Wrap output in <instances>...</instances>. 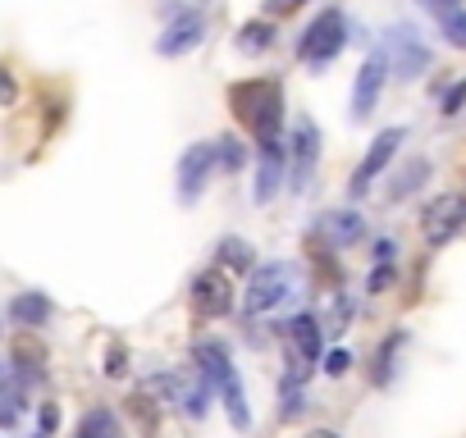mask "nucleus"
<instances>
[{"label":"nucleus","instance_id":"obj_7","mask_svg":"<svg viewBox=\"0 0 466 438\" xmlns=\"http://www.w3.org/2000/svg\"><path fill=\"white\" fill-rule=\"evenodd\" d=\"M284 142H289V187L293 192H307L311 187V174H316V160H320V133L302 114V119H293V133Z\"/></svg>","mask_w":466,"mask_h":438},{"label":"nucleus","instance_id":"obj_8","mask_svg":"<svg viewBox=\"0 0 466 438\" xmlns=\"http://www.w3.org/2000/svg\"><path fill=\"white\" fill-rule=\"evenodd\" d=\"M402 137H407V128H384V133H375V142L366 146L361 164H357V169H352V178H348V192H352V196H366V192L375 187V178L393 164V155H398Z\"/></svg>","mask_w":466,"mask_h":438},{"label":"nucleus","instance_id":"obj_2","mask_svg":"<svg viewBox=\"0 0 466 438\" xmlns=\"http://www.w3.org/2000/svg\"><path fill=\"white\" fill-rule=\"evenodd\" d=\"M233 101V114L248 124V133H257V142H275L279 128H284V87L270 83V78H252V83H238L228 92Z\"/></svg>","mask_w":466,"mask_h":438},{"label":"nucleus","instance_id":"obj_24","mask_svg":"<svg viewBox=\"0 0 466 438\" xmlns=\"http://www.w3.org/2000/svg\"><path fill=\"white\" fill-rule=\"evenodd\" d=\"M270 42H275V28H270L266 19H257V24H243V28H238V51H248V55L270 51Z\"/></svg>","mask_w":466,"mask_h":438},{"label":"nucleus","instance_id":"obj_16","mask_svg":"<svg viewBox=\"0 0 466 438\" xmlns=\"http://www.w3.org/2000/svg\"><path fill=\"white\" fill-rule=\"evenodd\" d=\"M316 234L329 243V247H357L366 238V219L357 210H325L316 219Z\"/></svg>","mask_w":466,"mask_h":438},{"label":"nucleus","instance_id":"obj_32","mask_svg":"<svg viewBox=\"0 0 466 438\" xmlns=\"http://www.w3.org/2000/svg\"><path fill=\"white\" fill-rule=\"evenodd\" d=\"M56 424H60V411L46 402V406H42V415H37V438H51V433H56Z\"/></svg>","mask_w":466,"mask_h":438},{"label":"nucleus","instance_id":"obj_20","mask_svg":"<svg viewBox=\"0 0 466 438\" xmlns=\"http://www.w3.org/2000/svg\"><path fill=\"white\" fill-rule=\"evenodd\" d=\"M402 343H407V329H398V333H389V338L380 343V352H375V370H370V383H375V388H389V379H393V365H398V352H402Z\"/></svg>","mask_w":466,"mask_h":438},{"label":"nucleus","instance_id":"obj_15","mask_svg":"<svg viewBox=\"0 0 466 438\" xmlns=\"http://www.w3.org/2000/svg\"><path fill=\"white\" fill-rule=\"evenodd\" d=\"M201 37H206V19L201 15H192V10H183L165 33H160V42H156V51L165 55V60H174V55H187V51H197L201 46Z\"/></svg>","mask_w":466,"mask_h":438},{"label":"nucleus","instance_id":"obj_1","mask_svg":"<svg viewBox=\"0 0 466 438\" xmlns=\"http://www.w3.org/2000/svg\"><path fill=\"white\" fill-rule=\"evenodd\" d=\"M192 361H197L201 379L210 383V393L224 402V411H228V424L238 429V433H243V429H252L248 393H243V383H238V370H233V361H228L224 343H215V338L197 343V347H192Z\"/></svg>","mask_w":466,"mask_h":438},{"label":"nucleus","instance_id":"obj_5","mask_svg":"<svg viewBox=\"0 0 466 438\" xmlns=\"http://www.w3.org/2000/svg\"><path fill=\"white\" fill-rule=\"evenodd\" d=\"M147 388H151V393H165V406H178L187 420H201V415H206V402L215 397V393H210V383L201 379V370H197V365H192V370L160 374V379H151Z\"/></svg>","mask_w":466,"mask_h":438},{"label":"nucleus","instance_id":"obj_4","mask_svg":"<svg viewBox=\"0 0 466 438\" xmlns=\"http://www.w3.org/2000/svg\"><path fill=\"white\" fill-rule=\"evenodd\" d=\"M348 46V19H343V10H320V19L302 33V42H298V55H302V65H311V69H325L339 51Z\"/></svg>","mask_w":466,"mask_h":438},{"label":"nucleus","instance_id":"obj_30","mask_svg":"<svg viewBox=\"0 0 466 438\" xmlns=\"http://www.w3.org/2000/svg\"><path fill=\"white\" fill-rule=\"evenodd\" d=\"M19 101V83L10 74V65H0V105H15Z\"/></svg>","mask_w":466,"mask_h":438},{"label":"nucleus","instance_id":"obj_35","mask_svg":"<svg viewBox=\"0 0 466 438\" xmlns=\"http://www.w3.org/2000/svg\"><path fill=\"white\" fill-rule=\"evenodd\" d=\"M393 256H398V247H393L389 238H380V243H375V265H393Z\"/></svg>","mask_w":466,"mask_h":438},{"label":"nucleus","instance_id":"obj_28","mask_svg":"<svg viewBox=\"0 0 466 438\" xmlns=\"http://www.w3.org/2000/svg\"><path fill=\"white\" fill-rule=\"evenodd\" d=\"M320 370H325L329 379H343V374L352 370V352H343V347H329V352L320 356Z\"/></svg>","mask_w":466,"mask_h":438},{"label":"nucleus","instance_id":"obj_29","mask_svg":"<svg viewBox=\"0 0 466 438\" xmlns=\"http://www.w3.org/2000/svg\"><path fill=\"white\" fill-rule=\"evenodd\" d=\"M461 105H466V78H461V83H452V87L443 92L439 110H443V114H461Z\"/></svg>","mask_w":466,"mask_h":438},{"label":"nucleus","instance_id":"obj_19","mask_svg":"<svg viewBox=\"0 0 466 438\" xmlns=\"http://www.w3.org/2000/svg\"><path fill=\"white\" fill-rule=\"evenodd\" d=\"M425 178H430V160H420V155H416V160H407V164L389 178V201H407L411 192H420V183H425Z\"/></svg>","mask_w":466,"mask_h":438},{"label":"nucleus","instance_id":"obj_10","mask_svg":"<svg viewBox=\"0 0 466 438\" xmlns=\"http://www.w3.org/2000/svg\"><path fill=\"white\" fill-rule=\"evenodd\" d=\"M284 178H289V142H284V137L261 142V146H257V192H252L257 205H270V201L279 196Z\"/></svg>","mask_w":466,"mask_h":438},{"label":"nucleus","instance_id":"obj_33","mask_svg":"<svg viewBox=\"0 0 466 438\" xmlns=\"http://www.w3.org/2000/svg\"><path fill=\"white\" fill-rule=\"evenodd\" d=\"M307 0H266V15H298Z\"/></svg>","mask_w":466,"mask_h":438},{"label":"nucleus","instance_id":"obj_21","mask_svg":"<svg viewBox=\"0 0 466 438\" xmlns=\"http://www.w3.org/2000/svg\"><path fill=\"white\" fill-rule=\"evenodd\" d=\"M348 320H352V302H348L343 293H339V297H334V302H329L320 315H316V324H320V333H325L329 343L348 333Z\"/></svg>","mask_w":466,"mask_h":438},{"label":"nucleus","instance_id":"obj_23","mask_svg":"<svg viewBox=\"0 0 466 438\" xmlns=\"http://www.w3.org/2000/svg\"><path fill=\"white\" fill-rule=\"evenodd\" d=\"M24 420V388L15 379H0V429H15Z\"/></svg>","mask_w":466,"mask_h":438},{"label":"nucleus","instance_id":"obj_12","mask_svg":"<svg viewBox=\"0 0 466 438\" xmlns=\"http://www.w3.org/2000/svg\"><path fill=\"white\" fill-rule=\"evenodd\" d=\"M384 83H389V55L375 51V55L361 65V74H357V87H352V119H370V114H375Z\"/></svg>","mask_w":466,"mask_h":438},{"label":"nucleus","instance_id":"obj_34","mask_svg":"<svg viewBox=\"0 0 466 438\" xmlns=\"http://www.w3.org/2000/svg\"><path fill=\"white\" fill-rule=\"evenodd\" d=\"M124 370H128V365H124V347H110V356H106V374H110V379H119Z\"/></svg>","mask_w":466,"mask_h":438},{"label":"nucleus","instance_id":"obj_22","mask_svg":"<svg viewBox=\"0 0 466 438\" xmlns=\"http://www.w3.org/2000/svg\"><path fill=\"white\" fill-rule=\"evenodd\" d=\"M215 256H219L224 270H238V274H248V270L257 265V252H252V243H243V238H224V243L215 247Z\"/></svg>","mask_w":466,"mask_h":438},{"label":"nucleus","instance_id":"obj_13","mask_svg":"<svg viewBox=\"0 0 466 438\" xmlns=\"http://www.w3.org/2000/svg\"><path fill=\"white\" fill-rule=\"evenodd\" d=\"M284 347H289V361H302V365H320L325 356V333L316 324V315H293L284 329Z\"/></svg>","mask_w":466,"mask_h":438},{"label":"nucleus","instance_id":"obj_9","mask_svg":"<svg viewBox=\"0 0 466 438\" xmlns=\"http://www.w3.org/2000/svg\"><path fill=\"white\" fill-rule=\"evenodd\" d=\"M215 169H219V151H215L210 142H192V146L183 151V160H178V201L192 205V201L206 192V183H210Z\"/></svg>","mask_w":466,"mask_h":438},{"label":"nucleus","instance_id":"obj_37","mask_svg":"<svg viewBox=\"0 0 466 438\" xmlns=\"http://www.w3.org/2000/svg\"><path fill=\"white\" fill-rule=\"evenodd\" d=\"M307 438H339V433H334V429H311Z\"/></svg>","mask_w":466,"mask_h":438},{"label":"nucleus","instance_id":"obj_26","mask_svg":"<svg viewBox=\"0 0 466 438\" xmlns=\"http://www.w3.org/2000/svg\"><path fill=\"white\" fill-rule=\"evenodd\" d=\"M439 33H443V42H448V46L466 51V5H461V10L439 15Z\"/></svg>","mask_w":466,"mask_h":438},{"label":"nucleus","instance_id":"obj_17","mask_svg":"<svg viewBox=\"0 0 466 438\" xmlns=\"http://www.w3.org/2000/svg\"><path fill=\"white\" fill-rule=\"evenodd\" d=\"M51 302H46V293H19L15 302H10V320L19 324V329H42L46 320H51Z\"/></svg>","mask_w":466,"mask_h":438},{"label":"nucleus","instance_id":"obj_14","mask_svg":"<svg viewBox=\"0 0 466 438\" xmlns=\"http://www.w3.org/2000/svg\"><path fill=\"white\" fill-rule=\"evenodd\" d=\"M389 65H393V74L398 78H420L425 74V65H430V51L420 46V37L411 33V28H393L389 33Z\"/></svg>","mask_w":466,"mask_h":438},{"label":"nucleus","instance_id":"obj_18","mask_svg":"<svg viewBox=\"0 0 466 438\" xmlns=\"http://www.w3.org/2000/svg\"><path fill=\"white\" fill-rule=\"evenodd\" d=\"M74 438H124V429H119V415L110 406H92V411H83Z\"/></svg>","mask_w":466,"mask_h":438},{"label":"nucleus","instance_id":"obj_36","mask_svg":"<svg viewBox=\"0 0 466 438\" xmlns=\"http://www.w3.org/2000/svg\"><path fill=\"white\" fill-rule=\"evenodd\" d=\"M434 15H448V10H461V0H430Z\"/></svg>","mask_w":466,"mask_h":438},{"label":"nucleus","instance_id":"obj_11","mask_svg":"<svg viewBox=\"0 0 466 438\" xmlns=\"http://www.w3.org/2000/svg\"><path fill=\"white\" fill-rule=\"evenodd\" d=\"M192 306L201 315H210V320H219V315L233 311V284H228L224 265H210V270H201L192 279Z\"/></svg>","mask_w":466,"mask_h":438},{"label":"nucleus","instance_id":"obj_27","mask_svg":"<svg viewBox=\"0 0 466 438\" xmlns=\"http://www.w3.org/2000/svg\"><path fill=\"white\" fill-rule=\"evenodd\" d=\"M215 151H219V169H228V174H233V169H243V155H248V151H243L238 137H219Z\"/></svg>","mask_w":466,"mask_h":438},{"label":"nucleus","instance_id":"obj_3","mask_svg":"<svg viewBox=\"0 0 466 438\" xmlns=\"http://www.w3.org/2000/svg\"><path fill=\"white\" fill-rule=\"evenodd\" d=\"M298 293H302V265L275 261V265L252 270L248 293H243V311H248V315H270V311H279L284 302H293Z\"/></svg>","mask_w":466,"mask_h":438},{"label":"nucleus","instance_id":"obj_25","mask_svg":"<svg viewBox=\"0 0 466 438\" xmlns=\"http://www.w3.org/2000/svg\"><path fill=\"white\" fill-rule=\"evenodd\" d=\"M302 411H307V383H289V379H284V383H279V420L293 424Z\"/></svg>","mask_w":466,"mask_h":438},{"label":"nucleus","instance_id":"obj_31","mask_svg":"<svg viewBox=\"0 0 466 438\" xmlns=\"http://www.w3.org/2000/svg\"><path fill=\"white\" fill-rule=\"evenodd\" d=\"M389 284H393V265H375L370 279H366V293H384Z\"/></svg>","mask_w":466,"mask_h":438},{"label":"nucleus","instance_id":"obj_6","mask_svg":"<svg viewBox=\"0 0 466 438\" xmlns=\"http://www.w3.org/2000/svg\"><path fill=\"white\" fill-rule=\"evenodd\" d=\"M466 229V196L461 192H443L425 205L420 214V234H425V247H448L457 234Z\"/></svg>","mask_w":466,"mask_h":438},{"label":"nucleus","instance_id":"obj_38","mask_svg":"<svg viewBox=\"0 0 466 438\" xmlns=\"http://www.w3.org/2000/svg\"><path fill=\"white\" fill-rule=\"evenodd\" d=\"M416 5H425V10H430V0H416Z\"/></svg>","mask_w":466,"mask_h":438}]
</instances>
